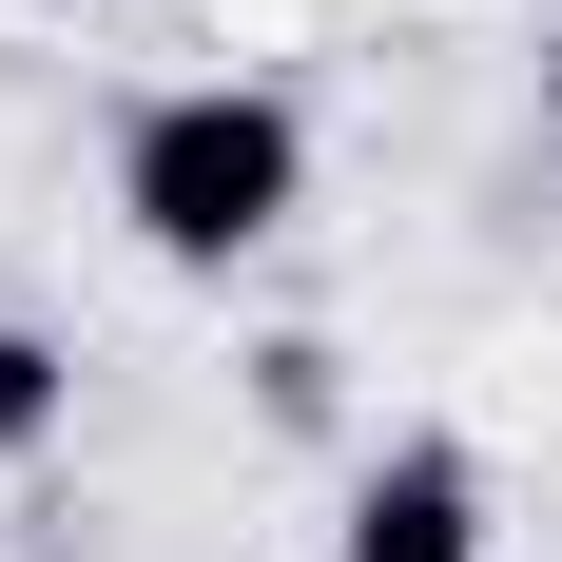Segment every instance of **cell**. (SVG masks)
Instances as JSON below:
<instances>
[{"label":"cell","instance_id":"1","mask_svg":"<svg viewBox=\"0 0 562 562\" xmlns=\"http://www.w3.org/2000/svg\"><path fill=\"white\" fill-rule=\"evenodd\" d=\"M291 175H311V136H291V98H156L136 116V156H116V194H136V233L156 252H252V233L291 214Z\"/></svg>","mask_w":562,"mask_h":562},{"label":"cell","instance_id":"2","mask_svg":"<svg viewBox=\"0 0 562 562\" xmlns=\"http://www.w3.org/2000/svg\"><path fill=\"white\" fill-rule=\"evenodd\" d=\"M465 543H485V505H465V465H447V447H389V465H369L349 562H465Z\"/></svg>","mask_w":562,"mask_h":562},{"label":"cell","instance_id":"3","mask_svg":"<svg viewBox=\"0 0 562 562\" xmlns=\"http://www.w3.org/2000/svg\"><path fill=\"white\" fill-rule=\"evenodd\" d=\"M40 427H58V349L0 330V447H40Z\"/></svg>","mask_w":562,"mask_h":562},{"label":"cell","instance_id":"4","mask_svg":"<svg viewBox=\"0 0 562 562\" xmlns=\"http://www.w3.org/2000/svg\"><path fill=\"white\" fill-rule=\"evenodd\" d=\"M543 136H562V58H543Z\"/></svg>","mask_w":562,"mask_h":562}]
</instances>
